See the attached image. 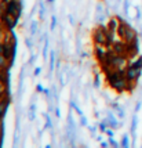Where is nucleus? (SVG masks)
<instances>
[{
    "mask_svg": "<svg viewBox=\"0 0 142 148\" xmlns=\"http://www.w3.org/2000/svg\"><path fill=\"white\" fill-rule=\"evenodd\" d=\"M109 51H110V47L108 45H98V43H95V56H97V58L99 61L106 57L109 54Z\"/></svg>",
    "mask_w": 142,
    "mask_h": 148,
    "instance_id": "423d86ee",
    "label": "nucleus"
},
{
    "mask_svg": "<svg viewBox=\"0 0 142 148\" xmlns=\"http://www.w3.org/2000/svg\"><path fill=\"white\" fill-rule=\"evenodd\" d=\"M1 133H3V126H1V121H0V136H1Z\"/></svg>",
    "mask_w": 142,
    "mask_h": 148,
    "instance_id": "f8f14e48",
    "label": "nucleus"
},
{
    "mask_svg": "<svg viewBox=\"0 0 142 148\" xmlns=\"http://www.w3.org/2000/svg\"><path fill=\"white\" fill-rule=\"evenodd\" d=\"M6 13L14 15L15 18H20V14H21V3H20V0H13V1H10V3L7 4Z\"/></svg>",
    "mask_w": 142,
    "mask_h": 148,
    "instance_id": "39448f33",
    "label": "nucleus"
},
{
    "mask_svg": "<svg viewBox=\"0 0 142 148\" xmlns=\"http://www.w3.org/2000/svg\"><path fill=\"white\" fill-rule=\"evenodd\" d=\"M119 35H120V38L122 40H124L126 43H134L137 42V33L135 31L128 26L127 24H122L120 28H119Z\"/></svg>",
    "mask_w": 142,
    "mask_h": 148,
    "instance_id": "f03ea898",
    "label": "nucleus"
},
{
    "mask_svg": "<svg viewBox=\"0 0 142 148\" xmlns=\"http://www.w3.org/2000/svg\"><path fill=\"white\" fill-rule=\"evenodd\" d=\"M106 79L109 82L110 87H113L117 91L131 90L135 84V82H130L127 79L126 71H120V69H113L109 73H106Z\"/></svg>",
    "mask_w": 142,
    "mask_h": 148,
    "instance_id": "f257e3e1",
    "label": "nucleus"
},
{
    "mask_svg": "<svg viewBox=\"0 0 142 148\" xmlns=\"http://www.w3.org/2000/svg\"><path fill=\"white\" fill-rule=\"evenodd\" d=\"M3 26H4V28H6V29H10V31H11V29H13L14 26L17 25V21H18V18H15V17H14V15H11V14H4V15H3Z\"/></svg>",
    "mask_w": 142,
    "mask_h": 148,
    "instance_id": "0eeeda50",
    "label": "nucleus"
},
{
    "mask_svg": "<svg viewBox=\"0 0 142 148\" xmlns=\"http://www.w3.org/2000/svg\"><path fill=\"white\" fill-rule=\"evenodd\" d=\"M8 66H10V60H8L6 56L0 54V71H1V69H7Z\"/></svg>",
    "mask_w": 142,
    "mask_h": 148,
    "instance_id": "9d476101",
    "label": "nucleus"
},
{
    "mask_svg": "<svg viewBox=\"0 0 142 148\" xmlns=\"http://www.w3.org/2000/svg\"><path fill=\"white\" fill-rule=\"evenodd\" d=\"M3 28H4V26H3V19L0 18V29H3Z\"/></svg>",
    "mask_w": 142,
    "mask_h": 148,
    "instance_id": "9b49d317",
    "label": "nucleus"
},
{
    "mask_svg": "<svg viewBox=\"0 0 142 148\" xmlns=\"http://www.w3.org/2000/svg\"><path fill=\"white\" fill-rule=\"evenodd\" d=\"M108 28L98 26L94 32V42L98 45H108Z\"/></svg>",
    "mask_w": 142,
    "mask_h": 148,
    "instance_id": "7ed1b4c3",
    "label": "nucleus"
},
{
    "mask_svg": "<svg viewBox=\"0 0 142 148\" xmlns=\"http://www.w3.org/2000/svg\"><path fill=\"white\" fill-rule=\"evenodd\" d=\"M141 69L142 68L137 66V65L130 64L128 66H127V69H126V76H127V79H128L130 82H135L137 79L139 77V75H141Z\"/></svg>",
    "mask_w": 142,
    "mask_h": 148,
    "instance_id": "20e7f679",
    "label": "nucleus"
},
{
    "mask_svg": "<svg viewBox=\"0 0 142 148\" xmlns=\"http://www.w3.org/2000/svg\"><path fill=\"white\" fill-rule=\"evenodd\" d=\"M13 54H14V43H3V56H6L8 60H11Z\"/></svg>",
    "mask_w": 142,
    "mask_h": 148,
    "instance_id": "6e6552de",
    "label": "nucleus"
},
{
    "mask_svg": "<svg viewBox=\"0 0 142 148\" xmlns=\"http://www.w3.org/2000/svg\"><path fill=\"white\" fill-rule=\"evenodd\" d=\"M120 25H122V22L119 21V18H112L109 21V25H108V29H109L110 32H116L119 33V28H120Z\"/></svg>",
    "mask_w": 142,
    "mask_h": 148,
    "instance_id": "1a4fd4ad",
    "label": "nucleus"
},
{
    "mask_svg": "<svg viewBox=\"0 0 142 148\" xmlns=\"http://www.w3.org/2000/svg\"><path fill=\"white\" fill-rule=\"evenodd\" d=\"M1 1H4L6 4H8V3H10V1H13V0H1Z\"/></svg>",
    "mask_w": 142,
    "mask_h": 148,
    "instance_id": "ddd939ff",
    "label": "nucleus"
}]
</instances>
